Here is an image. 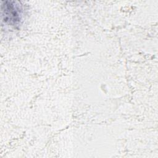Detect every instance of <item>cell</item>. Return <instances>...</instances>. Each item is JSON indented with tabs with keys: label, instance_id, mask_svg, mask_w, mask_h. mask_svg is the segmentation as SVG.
<instances>
[{
	"label": "cell",
	"instance_id": "cell-1",
	"mask_svg": "<svg viewBox=\"0 0 158 158\" xmlns=\"http://www.w3.org/2000/svg\"><path fill=\"white\" fill-rule=\"evenodd\" d=\"M2 15L5 23L10 25H18L22 20V9L15 1H7L2 4Z\"/></svg>",
	"mask_w": 158,
	"mask_h": 158
}]
</instances>
